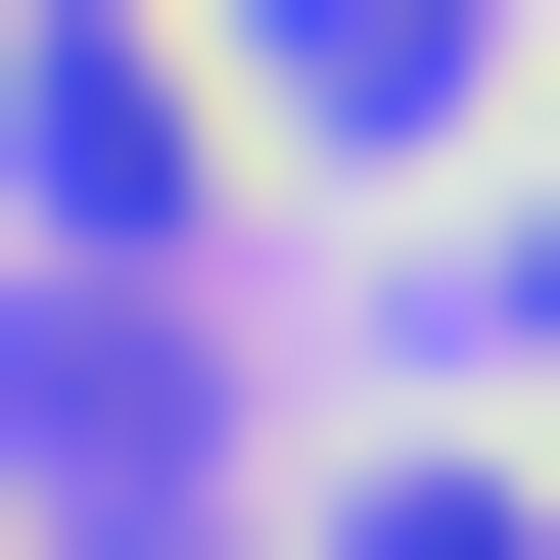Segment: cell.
Instances as JSON below:
<instances>
[{
  "instance_id": "6da1fadb",
  "label": "cell",
  "mask_w": 560,
  "mask_h": 560,
  "mask_svg": "<svg viewBox=\"0 0 560 560\" xmlns=\"http://www.w3.org/2000/svg\"><path fill=\"white\" fill-rule=\"evenodd\" d=\"M187 467H234V374H187L140 280H47V327H0V514H187Z\"/></svg>"
},
{
  "instance_id": "7a4b0ae2",
  "label": "cell",
  "mask_w": 560,
  "mask_h": 560,
  "mask_svg": "<svg viewBox=\"0 0 560 560\" xmlns=\"http://www.w3.org/2000/svg\"><path fill=\"white\" fill-rule=\"evenodd\" d=\"M234 94H280V140H467V94H514V0H234Z\"/></svg>"
}]
</instances>
